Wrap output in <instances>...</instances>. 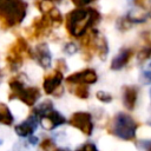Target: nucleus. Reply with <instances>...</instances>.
Segmentation results:
<instances>
[{"label": "nucleus", "mask_w": 151, "mask_h": 151, "mask_svg": "<svg viewBox=\"0 0 151 151\" xmlns=\"http://www.w3.org/2000/svg\"><path fill=\"white\" fill-rule=\"evenodd\" d=\"M27 12V4L24 0H0V26L4 29L20 24Z\"/></svg>", "instance_id": "2"}, {"label": "nucleus", "mask_w": 151, "mask_h": 151, "mask_svg": "<svg viewBox=\"0 0 151 151\" xmlns=\"http://www.w3.org/2000/svg\"><path fill=\"white\" fill-rule=\"evenodd\" d=\"M96 97L101 103H111L112 101V96L109 92H105V91H98L96 93Z\"/></svg>", "instance_id": "22"}, {"label": "nucleus", "mask_w": 151, "mask_h": 151, "mask_svg": "<svg viewBox=\"0 0 151 151\" xmlns=\"http://www.w3.org/2000/svg\"><path fill=\"white\" fill-rule=\"evenodd\" d=\"M41 151H53L54 150V143L51 138H45L40 144Z\"/></svg>", "instance_id": "23"}, {"label": "nucleus", "mask_w": 151, "mask_h": 151, "mask_svg": "<svg viewBox=\"0 0 151 151\" xmlns=\"http://www.w3.org/2000/svg\"><path fill=\"white\" fill-rule=\"evenodd\" d=\"M45 14L48 15V18H50V20H51L53 27H58V26L63 22V15H61V13L59 12V9H57L55 7H53L48 13H45Z\"/></svg>", "instance_id": "17"}, {"label": "nucleus", "mask_w": 151, "mask_h": 151, "mask_svg": "<svg viewBox=\"0 0 151 151\" xmlns=\"http://www.w3.org/2000/svg\"><path fill=\"white\" fill-rule=\"evenodd\" d=\"M35 57H37V63L42 68H47L51 65V53L47 44L41 42L35 47Z\"/></svg>", "instance_id": "11"}, {"label": "nucleus", "mask_w": 151, "mask_h": 151, "mask_svg": "<svg viewBox=\"0 0 151 151\" xmlns=\"http://www.w3.org/2000/svg\"><path fill=\"white\" fill-rule=\"evenodd\" d=\"M98 79V76L94 70H91V68H87V70H83L80 72H77V73H73L71 76H68L66 78V81L68 84H85V85H88V84H94Z\"/></svg>", "instance_id": "8"}, {"label": "nucleus", "mask_w": 151, "mask_h": 151, "mask_svg": "<svg viewBox=\"0 0 151 151\" xmlns=\"http://www.w3.org/2000/svg\"><path fill=\"white\" fill-rule=\"evenodd\" d=\"M94 52L98 54V57L101 59V60H105L106 57H107V53H109V45H107V41L106 39L100 35L98 32L94 37Z\"/></svg>", "instance_id": "14"}, {"label": "nucleus", "mask_w": 151, "mask_h": 151, "mask_svg": "<svg viewBox=\"0 0 151 151\" xmlns=\"http://www.w3.org/2000/svg\"><path fill=\"white\" fill-rule=\"evenodd\" d=\"M138 91L134 86H124L123 87V104L127 110H133L137 103Z\"/></svg>", "instance_id": "13"}, {"label": "nucleus", "mask_w": 151, "mask_h": 151, "mask_svg": "<svg viewBox=\"0 0 151 151\" xmlns=\"http://www.w3.org/2000/svg\"><path fill=\"white\" fill-rule=\"evenodd\" d=\"M55 151H70V150H64V149H55Z\"/></svg>", "instance_id": "30"}, {"label": "nucleus", "mask_w": 151, "mask_h": 151, "mask_svg": "<svg viewBox=\"0 0 151 151\" xmlns=\"http://www.w3.org/2000/svg\"><path fill=\"white\" fill-rule=\"evenodd\" d=\"M132 22L125 17V18H119L118 19V21H117V27H118V29H120V31H127V29H130L131 27H132Z\"/></svg>", "instance_id": "20"}, {"label": "nucleus", "mask_w": 151, "mask_h": 151, "mask_svg": "<svg viewBox=\"0 0 151 151\" xmlns=\"http://www.w3.org/2000/svg\"><path fill=\"white\" fill-rule=\"evenodd\" d=\"M22 74L15 78H12L9 81L11 94L9 99L18 98L27 106H33L40 97V91L38 87H26L25 79H21Z\"/></svg>", "instance_id": "4"}, {"label": "nucleus", "mask_w": 151, "mask_h": 151, "mask_svg": "<svg viewBox=\"0 0 151 151\" xmlns=\"http://www.w3.org/2000/svg\"><path fill=\"white\" fill-rule=\"evenodd\" d=\"M77 7H83V6H86L91 2H93L94 0H71Z\"/></svg>", "instance_id": "26"}, {"label": "nucleus", "mask_w": 151, "mask_h": 151, "mask_svg": "<svg viewBox=\"0 0 151 151\" xmlns=\"http://www.w3.org/2000/svg\"><path fill=\"white\" fill-rule=\"evenodd\" d=\"M100 20V14L94 8H76L66 14V29L70 35L81 38Z\"/></svg>", "instance_id": "1"}, {"label": "nucleus", "mask_w": 151, "mask_h": 151, "mask_svg": "<svg viewBox=\"0 0 151 151\" xmlns=\"http://www.w3.org/2000/svg\"><path fill=\"white\" fill-rule=\"evenodd\" d=\"M133 55V51L131 48H123L120 52L112 59L111 61V68L112 70H120L123 68Z\"/></svg>", "instance_id": "12"}, {"label": "nucleus", "mask_w": 151, "mask_h": 151, "mask_svg": "<svg viewBox=\"0 0 151 151\" xmlns=\"http://www.w3.org/2000/svg\"><path fill=\"white\" fill-rule=\"evenodd\" d=\"M77 151H99V150L97 149L96 144L87 142V143L81 144V145H80V146L77 149Z\"/></svg>", "instance_id": "24"}, {"label": "nucleus", "mask_w": 151, "mask_h": 151, "mask_svg": "<svg viewBox=\"0 0 151 151\" xmlns=\"http://www.w3.org/2000/svg\"><path fill=\"white\" fill-rule=\"evenodd\" d=\"M37 7L40 9V12L41 13H48L54 6H53V4H52V1H50V0H39V1H37Z\"/></svg>", "instance_id": "19"}, {"label": "nucleus", "mask_w": 151, "mask_h": 151, "mask_svg": "<svg viewBox=\"0 0 151 151\" xmlns=\"http://www.w3.org/2000/svg\"><path fill=\"white\" fill-rule=\"evenodd\" d=\"M73 93H74L78 98H80V99H86V98L88 97V94H90L88 88H87V86H86L85 84H77V86H76V88H74V91H73Z\"/></svg>", "instance_id": "18"}, {"label": "nucleus", "mask_w": 151, "mask_h": 151, "mask_svg": "<svg viewBox=\"0 0 151 151\" xmlns=\"http://www.w3.org/2000/svg\"><path fill=\"white\" fill-rule=\"evenodd\" d=\"M65 51L68 53V54H73L76 51H77V47L73 42H68L66 46H65Z\"/></svg>", "instance_id": "27"}, {"label": "nucleus", "mask_w": 151, "mask_h": 151, "mask_svg": "<svg viewBox=\"0 0 151 151\" xmlns=\"http://www.w3.org/2000/svg\"><path fill=\"white\" fill-rule=\"evenodd\" d=\"M38 122H39V118L34 113H31L25 122L15 126V133L20 137H29L34 132L38 125Z\"/></svg>", "instance_id": "10"}, {"label": "nucleus", "mask_w": 151, "mask_h": 151, "mask_svg": "<svg viewBox=\"0 0 151 151\" xmlns=\"http://www.w3.org/2000/svg\"><path fill=\"white\" fill-rule=\"evenodd\" d=\"M147 151H151V144H150V146L147 147Z\"/></svg>", "instance_id": "31"}, {"label": "nucleus", "mask_w": 151, "mask_h": 151, "mask_svg": "<svg viewBox=\"0 0 151 151\" xmlns=\"http://www.w3.org/2000/svg\"><path fill=\"white\" fill-rule=\"evenodd\" d=\"M39 123L40 125L46 129V130H52L64 123H66V119L64 118V116H61L58 111H54V110H51L48 112H46L45 114H42L40 118H39Z\"/></svg>", "instance_id": "9"}, {"label": "nucleus", "mask_w": 151, "mask_h": 151, "mask_svg": "<svg viewBox=\"0 0 151 151\" xmlns=\"http://www.w3.org/2000/svg\"><path fill=\"white\" fill-rule=\"evenodd\" d=\"M55 70H58V71H60V72H64V71L67 70V66H66V64L64 63V60H58V63H57V68H55Z\"/></svg>", "instance_id": "28"}, {"label": "nucleus", "mask_w": 151, "mask_h": 151, "mask_svg": "<svg viewBox=\"0 0 151 151\" xmlns=\"http://www.w3.org/2000/svg\"><path fill=\"white\" fill-rule=\"evenodd\" d=\"M64 79V74L63 72L55 70L53 73L46 76L44 78V83H42V86H44V90L47 94H54L57 96V91L61 90V81Z\"/></svg>", "instance_id": "7"}, {"label": "nucleus", "mask_w": 151, "mask_h": 151, "mask_svg": "<svg viewBox=\"0 0 151 151\" xmlns=\"http://www.w3.org/2000/svg\"><path fill=\"white\" fill-rule=\"evenodd\" d=\"M14 118L11 113L8 106L4 103H0V123L4 125H11L13 123Z\"/></svg>", "instance_id": "16"}, {"label": "nucleus", "mask_w": 151, "mask_h": 151, "mask_svg": "<svg viewBox=\"0 0 151 151\" xmlns=\"http://www.w3.org/2000/svg\"><path fill=\"white\" fill-rule=\"evenodd\" d=\"M132 24H134V22H137V24H139V22H144L145 20H146V14H145V11L144 9H140V8H133V9H131L130 12H129V14H127V17H126Z\"/></svg>", "instance_id": "15"}, {"label": "nucleus", "mask_w": 151, "mask_h": 151, "mask_svg": "<svg viewBox=\"0 0 151 151\" xmlns=\"http://www.w3.org/2000/svg\"><path fill=\"white\" fill-rule=\"evenodd\" d=\"M26 57L32 58L31 48L24 38H18L17 41L11 46L7 55V63L11 70H18L21 66L24 58Z\"/></svg>", "instance_id": "5"}, {"label": "nucleus", "mask_w": 151, "mask_h": 151, "mask_svg": "<svg viewBox=\"0 0 151 151\" xmlns=\"http://www.w3.org/2000/svg\"><path fill=\"white\" fill-rule=\"evenodd\" d=\"M144 78H145V81H151V64L147 66V68L144 71Z\"/></svg>", "instance_id": "29"}, {"label": "nucleus", "mask_w": 151, "mask_h": 151, "mask_svg": "<svg viewBox=\"0 0 151 151\" xmlns=\"http://www.w3.org/2000/svg\"><path fill=\"white\" fill-rule=\"evenodd\" d=\"M150 57H151V47H144L137 53V59L139 63L147 60Z\"/></svg>", "instance_id": "21"}, {"label": "nucleus", "mask_w": 151, "mask_h": 151, "mask_svg": "<svg viewBox=\"0 0 151 151\" xmlns=\"http://www.w3.org/2000/svg\"><path fill=\"white\" fill-rule=\"evenodd\" d=\"M50 1H51V0H50Z\"/></svg>", "instance_id": "32"}, {"label": "nucleus", "mask_w": 151, "mask_h": 151, "mask_svg": "<svg viewBox=\"0 0 151 151\" xmlns=\"http://www.w3.org/2000/svg\"><path fill=\"white\" fill-rule=\"evenodd\" d=\"M70 124L80 130L84 134L91 136L93 131V122H92V116L88 112H76L72 114L70 118Z\"/></svg>", "instance_id": "6"}, {"label": "nucleus", "mask_w": 151, "mask_h": 151, "mask_svg": "<svg viewBox=\"0 0 151 151\" xmlns=\"http://www.w3.org/2000/svg\"><path fill=\"white\" fill-rule=\"evenodd\" d=\"M107 130L110 133L117 136L120 139L133 140L136 138L137 123L133 120L131 116L124 112H119L113 117Z\"/></svg>", "instance_id": "3"}, {"label": "nucleus", "mask_w": 151, "mask_h": 151, "mask_svg": "<svg viewBox=\"0 0 151 151\" xmlns=\"http://www.w3.org/2000/svg\"><path fill=\"white\" fill-rule=\"evenodd\" d=\"M134 1V5L138 7V8H140V9H146L147 7H149V5L151 4V0H133Z\"/></svg>", "instance_id": "25"}]
</instances>
